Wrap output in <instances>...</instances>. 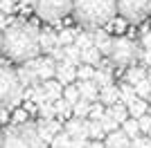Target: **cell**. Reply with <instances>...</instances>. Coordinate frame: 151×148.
<instances>
[{
	"instance_id": "obj_1",
	"label": "cell",
	"mask_w": 151,
	"mask_h": 148,
	"mask_svg": "<svg viewBox=\"0 0 151 148\" xmlns=\"http://www.w3.org/2000/svg\"><path fill=\"white\" fill-rule=\"evenodd\" d=\"M2 52L12 61L29 63L38 58L41 49V29L32 23H12L2 31Z\"/></svg>"
},
{
	"instance_id": "obj_2",
	"label": "cell",
	"mask_w": 151,
	"mask_h": 148,
	"mask_svg": "<svg viewBox=\"0 0 151 148\" xmlns=\"http://www.w3.org/2000/svg\"><path fill=\"white\" fill-rule=\"evenodd\" d=\"M75 18L90 31L108 25L117 14V0H75Z\"/></svg>"
},
{
	"instance_id": "obj_3",
	"label": "cell",
	"mask_w": 151,
	"mask_h": 148,
	"mask_svg": "<svg viewBox=\"0 0 151 148\" xmlns=\"http://www.w3.org/2000/svg\"><path fill=\"white\" fill-rule=\"evenodd\" d=\"M2 148H47L43 137L38 135L36 123H18L5 128L2 135Z\"/></svg>"
},
{
	"instance_id": "obj_4",
	"label": "cell",
	"mask_w": 151,
	"mask_h": 148,
	"mask_svg": "<svg viewBox=\"0 0 151 148\" xmlns=\"http://www.w3.org/2000/svg\"><path fill=\"white\" fill-rule=\"evenodd\" d=\"M23 88L25 85L20 83L18 72H16L12 65L2 63V65H0V103H2V110H9V108L20 103Z\"/></svg>"
},
{
	"instance_id": "obj_5",
	"label": "cell",
	"mask_w": 151,
	"mask_h": 148,
	"mask_svg": "<svg viewBox=\"0 0 151 148\" xmlns=\"http://www.w3.org/2000/svg\"><path fill=\"white\" fill-rule=\"evenodd\" d=\"M142 49H140L138 43H133L131 38H124V36H117L113 38V49H111V63L115 68H124V65H133L135 61L142 58Z\"/></svg>"
},
{
	"instance_id": "obj_6",
	"label": "cell",
	"mask_w": 151,
	"mask_h": 148,
	"mask_svg": "<svg viewBox=\"0 0 151 148\" xmlns=\"http://www.w3.org/2000/svg\"><path fill=\"white\" fill-rule=\"evenodd\" d=\"M36 16H41L47 23H57L59 18L75 11V0H36Z\"/></svg>"
},
{
	"instance_id": "obj_7",
	"label": "cell",
	"mask_w": 151,
	"mask_h": 148,
	"mask_svg": "<svg viewBox=\"0 0 151 148\" xmlns=\"http://www.w3.org/2000/svg\"><path fill=\"white\" fill-rule=\"evenodd\" d=\"M117 11L122 18L140 23L151 14V0H117Z\"/></svg>"
},
{
	"instance_id": "obj_8",
	"label": "cell",
	"mask_w": 151,
	"mask_h": 148,
	"mask_svg": "<svg viewBox=\"0 0 151 148\" xmlns=\"http://www.w3.org/2000/svg\"><path fill=\"white\" fill-rule=\"evenodd\" d=\"M32 65H34V70H36L38 79H41V83H45V81H52L54 79V74H57V68L59 63L52 58V56H43V58H34L32 61Z\"/></svg>"
},
{
	"instance_id": "obj_9",
	"label": "cell",
	"mask_w": 151,
	"mask_h": 148,
	"mask_svg": "<svg viewBox=\"0 0 151 148\" xmlns=\"http://www.w3.org/2000/svg\"><path fill=\"white\" fill-rule=\"evenodd\" d=\"M63 130L68 132L72 139H83L88 142L90 137V130H88V119H79V117H72L63 123Z\"/></svg>"
},
{
	"instance_id": "obj_10",
	"label": "cell",
	"mask_w": 151,
	"mask_h": 148,
	"mask_svg": "<svg viewBox=\"0 0 151 148\" xmlns=\"http://www.w3.org/2000/svg\"><path fill=\"white\" fill-rule=\"evenodd\" d=\"M36 126H38V135L43 137V142L50 144V146H52V142L57 139V135H61V132H63L61 123L54 121V119H41Z\"/></svg>"
},
{
	"instance_id": "obj_11",
	"label": "cell",
	"mask_w": 151,
	"mask_h": 148,
	"mask_svg": "<svg viewBox=\"0 0 151 148\" xmlns=\"http://www.w3.org/2000/svg\"><path fill=\"white\" fill-rule=\"evenodd\" d=\"M77 72H79V68H77L72 61H68V58H65V61L59 63V68H57V81H61L63 85L68 88L70 83L77 79Z\"/></svg>"
},
{
	"instance_id": "obj_12",
	"label": "cell",
	"mask_w": 151,
	"mask_h": 148,
	"mask_svg": "<svg viewBox=\"0 0 151 148\" xmlns=\"http://www.w3.org/2000/svg\"><path fill=\"white\" fill-rule=\"evenodd\" d=\"M18 79H20V83L25 88H36V85H41V79H38V74H36V70H34V65H32V61L29 63H25V65H20L18 70Z\"/></svg>"
},
{
	"instance_id": "obj_13",
	"label": "cell",
	"mask_w": 151,
	"mask_h": 148,
	"mask_svg": "<svg viewBox=\"0 0 151 148\" xmlns=\"http://www.w3.org/2000/svg\"><path fill=\"white\" fill-rule=\"evenodd\" d=\"M77 88H79V92H81V99H86V101H90V103H97V101H99L101 90L97 88L95 81H79Z\"/></svg>"
},
{
	"instance_id": "obj_14",
	"label": "cell",
	"mask_w": 151,
	"mask_h": 148,
	"mask_svg": "<svg viewBox=\"0 0 151 148\" xmlns=\"http://www.w3.org/2000/svg\"><path fill=\"white\" fill-rule=\"evenodd\" d=\"M93 36H95V45H97V49L101 52V56H111V49H113V38L108 36L104 29H93Z\"/></svg>"
},
{
	"instance_id": "obj_15",
	"label": "cell",
	"mask_w": 151,
	"mask_h": 148,
	"mask_svg": "<svg viewBox=\"0 0 151 148\" xmlns=\"http://www.w3.org/2000/svg\"><path fill=\"white\" fill-rule=\"evenodd\" d=\"M59 34H54V29H41V49L52 54L59 47Z\"/></svg>"
},
{
	"instance_id": "obj_16",
	"label": "cell",
	"mask_w": 151,
	"mask_h": 148,
	"mask_svg": "<svg viewBox=\"0 0 151 148\" xmlns=\"http://www.w3.org/2000/svg\"><path fill=\"white\" fill-rule=\"evenodd\" d=\"M104 144H106V148H129L131 146V139H129V135L124 130H115V132H111L104 139Z\"/></svg>"
},
{
	"instance_id": "obj_17",
	"label": "cell",
	"mask_w": 151,
	"mask_h": 148,
	"mask_svg": "<svg viewBox=\"0 0 151 148\" xmlns=\"http://www.w3.org/2000/svg\"><path fill=\"white\" fill-rule=\"evenodd\" d=\"M99 103L108 105V108H113V105L122 103V90H117L115 85L104 88V90H101V94H99Z\"/></svg>"
},
{
	"instance_id": "obj_18",
	"label": "cell",
	"mask_w": 151,
	"mask_h": 148,
	"mask_svg": "<svg viewBox=\"0 0 151 148\" xmlns=\"http://www.w3.org/2000/svg\"><path fill=\"white\" fill-rule=\"evenodd\" d=\"M147 70L145 68H140V65H133V68H129L126 70V74H124V83H129V85H138V83H142V81L147 79Z\"/></svg>"
},
{
	"instance_id": "obj_19",
	"label": "cell",
	"mask_w": 151,
	"mask_h": 148,
	"mask_svg": "<svg viewBox=\"0 0 151 148\" xmlns=\"http://www.w3.org/2000/svg\"><path fill=\"white\" fill-rule=\"evenodd\" d=\"M81 61H83V65H101V52L97 49V45H93V47H88V49H83L81 52Z\"/></svg>"
},
{
	"instance_id": "obj_20",
	"label": "cell",
	"mask_w": 151,
	"mask_h": 148,
	"mask_svg": "<svg viewBox=\"0 0 151 148\" xmlns=\"http://www.w3.org/2000/svg\"><path fill=\"white\" fill-rule=\"evenodd\" d=\"M29 97H32V101H34L36 108H43L45 103H52L50 99H47V94H45V90H43V83L36 85V88H32V90H29Z\"/></svg>"
},
{
	"instance_id": "obj_21",
	"label": "cell",
	"mask_w": 151,
	"mask_h": 148,
	"mask_svg": "<svg viewBox=\"0 0 151 148\" xmlns=\"http://www.w3.org/2000/svg\"><path fill=\"white\" fill-rule=\"evenodd\" d=\"M149 108L151 105L147 103V99H138V101L129 108V112H131L133 119H140V117H145V115H149Z\"/></svg>"
},
{
	"instance_id": "obj_22",
	"label": "cell",
	"mask_w": 151,
	"mask_h": 148,
	"mask_svg": "<svg viewBox=\"0 0 151 148\" xmlns=\"http://www.w3.org/2000/svg\"><path fill=\"white\" fill-rule=\"evenodd\" d=\"M108 112H111V115H113V119H115L117 123H122V126L129 121V108H126L124 103H117V105H113V108H108Z\"/></svg>"
},
{
	"instance_id": "obj_23",
	"label": "cell",
	"mask_w": 151,
	"mask_h": 148,
	"mask_svg": "<svg viewBox=\"0 0 151 148\" xmlns=\"http://www.w3.org/2000/svg\"><path fill=\"white\" fill-rule=\"evenodd\" d=\"M88 130H90V142H104L106 139V130L101 128V123L99 121H90L88 119Z\"/></svg>"
},
{
	"instance_id": "obj_24",
	"label": "cell",
	"mask_w": 151,
	"mask_h": 148,
	"mask_svg": "<svg viewBox=\"0 0 151 148\" xmlns=\"http://www.w3.org/2000/svg\"><path fill=\"white\" fill-rule=\"evenodd\" d=\"M93 81L97 83V88H99V90L113 85V76H111V72H106V70H97V74H95Z\"/></svg>"
},
{
	"instance_id": "obj_25",
	"label": "cell",
	"mask_w": 151,
	"mask_h": 148,
	"mask_svg": "<svg viewBox=\"0 0 151 148\" xmlns=\"http://www.w3.org/2000/svg\"><path fill=\"white\" fill-rule=\"evenodd\" d=\"M122 130H124L126 135H129V139H138L140 137V132H142V130H140V123H138V119H129V121L124 123V126H122Z\"/></svg>"
},
{
	"instance_id": "obj_26",
	"label": "cell",
	"mask_w": 151,
	"mask_h": 148,
	"mask_svg": "<svg viewBox=\"0 0 151 148\" xmlns=\"http://www.w3.org/2000/svg\"><path fill=\"white\" fill-rule=\"evenodd\" d=\"M54 105H57V115H59L61 119H65V121H68V119H72V117H70V112L75 110V108H72V103H70V101H65V99H59Z\"/></svg>"
},
{
	"instance_id": "obj_27",
	"label": "cell",
	"mask_w": 151,
	"mask_h": 148,
	"mask_svg": "<svg viewBox=\"0 0 151 148\" xmlns=\"http://www.w3.org/2000/svg\"><path fill=\"white\" fill-rule=\"evenodd\" d=\"M65 49V58H68V61H72L77 65V68H81V49L77 47V45H68V47H63Z\"/></svg>"
},
{
	"instance_id": "obj_28",
	"label": "cell",
	"mask_w": 151,
	"mask_h": 148,
	"mask_svg": "<svg viewBox=\"0 0 151 148\" xmlns=\"http://www.w3.org/2000/svg\"><path fill=\"white\" fill-rule=\"evenodd\" d=\"M63 99L70 101L72 108H75V105L81 101V92H79V88H77V85H68V88H65V92H63Z\"/></svg>"
},
{
	"instance_id": "obj_29",
	"label": "cell",
	"mask_w": 151,
	"mask_h": 148,
	"mask_svg": "<svg viewBox=\"0 0 151 148\" xmlns=\"http://www.w3.org/2000/svg\"><path fill=\"white\" fill-rule=\"evenodd\" d=\"M90 108H93V103L90 101H86V99H81L79 103L75 105V117H79V119H86V117H90Z\"/></svg>"
},
{
	"instance_id": "obj_30",
	"label": "cell",
	"mask_w": 151,
	"mask_h": 148,
	"mask_svg": "<svg viewBox=\"0 0 151 148\" xmlns=\"http://www.w3.org/2000/svg\"><path fill=\"white\" fill-rule=\"evenodd\" d=\"M52 148H72V137L63 130L61 135H57V139L52 142Z\"/></svg>"
},
{
	"instance_id": "obj_31",
	"label": "cell",
	"mask_w": 151,
	"mask_h": 148,
	"mask_svg": "<svg viewBox=\"0 0 151 148\" xmlns=\"http://www.w3.org/2000/svg\"><path fill=\"white\" fill-rule=\"evenodd\" d=\"M99 123H101V128L106 130L108 135H111V132H115V130H117V126H120V123H117V121L113 119V115H111L108 110H106V115H104V119H101Z\"/></svg>"
},
{
	"instance_id": "obj_32",
	"label": "cell",
	"mask_w": 151,
	"mask_h": 148,
	"mask_svg": "<svg viewBox=\"0 0 151 148\" xmlns=\"http://www.w3.org/2000/svg\"><path fill=\"white\" fill-rule=\"evenodd\" d=\"M95 74H97V70H95L93 65H81L79 72H77V79H79V81H93Z\"/></svg>"
},
{
	"instance_id": "obj_33",
	"label": "cell",
	"mask_w": 151,
	"mask_h": 148,
	"mask_svg": "<svg viewBox=\"0 0 151 148\" xmlns=\"http://www.w3.org/2000/svg\"><path fill=\"white\" fill-rule=\"evenodd\" d=\"M135 94H138L140 99H151V81L145 79L142 83H138V85H135Z\"/></svg>"
},
{
	"instance_id": "obj_34",
	"label": "cell",
	"mask_w": 151,
	"mask_h": 148,
	"mask_svg": "<svg viewBox=\"0 0 151 148\" xmlns=\"http://www.w3.org/2000/svg\"><path fill=\"white\" fill-rule=\"evenodd\" d=\"M38 112H41V119H54L57 117V105L54 103H45L43 108H38Z\"/></svg>"
},
{
	"instance_id": "obj_35",
	"label": "cell",
	"mask_w": 151,
	"mask_h": 148,
	"mask_svg": "<svg viewBox=\"0 0 151 148\" xmlns=\"http://www.w3.org/2000/svg\"><path fill=\"white\" fill-rule=\"evenodd\" d=\"M104 115H106L104 105H101V103H93V108H90V121H101Z\"/></svg>"
},
{
	"instance_id": "obj_36",
	"label": "cell",
	"mask_w": 151,
	"mask_h": 148,
	"mask_svg": "<svg viewBox=\"0 0 151 148\" xmlns=\"http://www.w3.org/2000/svg\"><path fill=\"white\" fill-rule=\"evenodd\" d=\"M131 148H151V137H138V139H133L131 142Z\"/></svg>"
},
{
	"instance_id": "obj_37",
	"label": "cell",
	"mask_w": 151,
	"mask_h": 148,
	"mask_svg": "<svg viewBox=\"0 0 151 148\" xmlns=\"http://www.w3.org/2000/svg\"><path fill=\"white\" fill-rule=\"evenodd\" d=\"M138 123H140V130L149 135V130H151V115H145V117H140V119H138Z\"/></svg>"
},
{
	"instance_id": "obj_38",
	"label": "cell",
	"mask_w": 151,
	"mask_h": 148,
	"mask_svg": "<svg viewBox=\"0 0 151 148\" xmlns=\"http://www.w3.org/2000/svg\"><path fill=\"white\" fill-rule=\"evenodd\" d=\"M18 0H2V14L5 16H9V14L14 11V5H16Z\"/></svg>"
},
{
	"instance_id": "obj_39",
	"label": "cell",
	"mask_w": 151,
	"mask_h": 148,
	"mask_svg": "<svg viewBox=\"0 0 151 148\" xmlns=\"http://www.w3.org/2000/svg\"><path fill=\"white\" fill-rule=\"evenodd\" d=\"M27 112L25 110H16V115H14V126H18V123H27Z\"/></svg>"
},
{
	"instance_id": "obj_40",
	"label": "cell",
	"mask_w": 151,
	"mask_h": 148,
	"mask_svg": "<svg viewBox=\"0 0 151 148\" xmlns=\"http://www.w3.org/2000/svg\"><path fill=\"white\" fill-rule=\"evenodd\" d=\"M140 45L147 49H151V29L149 31H142V41H140Z\"/></svg>"
},
{
	"instance_id": "obj_41",
	"label": "cell",
	"mask_w": 151,
	"mask_h": 148,
	"mask_svg": "<svg viewBox=\"0 0 151 148\" xmlns=\"http://www.w3.org/2000/svg\"><path fill=\"white\" fill-rule=\"evenodd\" d=\"M72 148H88V142H83V139H72Z\"/></svg>"
},
{
	"instance_id": "obj_42",
	"label": "cell",
	"mask_w": 151,
	"mask_h": 148,
	"mask_svg": "<svg viewBox=\"0 0 151 148\" xmlns=\"http://www.w3.org/2000/svg\"><path fill=\"white\" fill-rule=\"evenodd\" d=\"M142 61L147 63V68H151V49H145V54H142Z\"/></svg>"
},
{
	"instance_id": "obj_43",
	"label": "cell",
	"mask_w": 151,
	"mask_h": 148,
	"mask_svg": "<svg viewBox=\"0 0 151 148\" xmlns=\"http://www.w3.org/2000/svg\"><path fill=\"white\" fill-rule=\"evenodd\" d=\"M20 5H25V7L32 5V7H34V5H36V0H20Z\"/></svg>"
},
{
	"instance_id": "obj_44",
	"label": "cell",
	"mask_w": 151,
	"mask_h": 148,
	"mask_svg": "<svg viewBox=\"0 0 151 148\" xmlns=\"http://www.w3.org/2000/svg\"><path fill=\"white\" fill-rule=\"evenodd\" d=\"M147 79H149V81H151V70H149V74H147Z\"/></svg>"
},
{
	"instance_id": "obj_45",
	"label": "cell",
	"mask_w": 151,
	"mask_h": 148,
	"mask_svg": "<svg viewBox=\"0 0 151 148\" xmlns=\"http://www.w3.org/2000/svg\"><path fill=\"white\" fill-rule=\"evenodd\" d=\"M149 115H151V108H149Z\"/></svg>"
},
{
	"instance_id": "obj_46",
	"label": "cell",
	"mask_w": 151,
	"mask_h": 148,
	"mask_svg": "<svg viewBox=\"0 0 151 148\" xmlns=\"http://www.w3.org/2000/svg\"><path fill=\"white\" fill-rule=\"evenodd\" d=\"M149 137H151V130H149Z\"/></svg>"
}]
</instances>
